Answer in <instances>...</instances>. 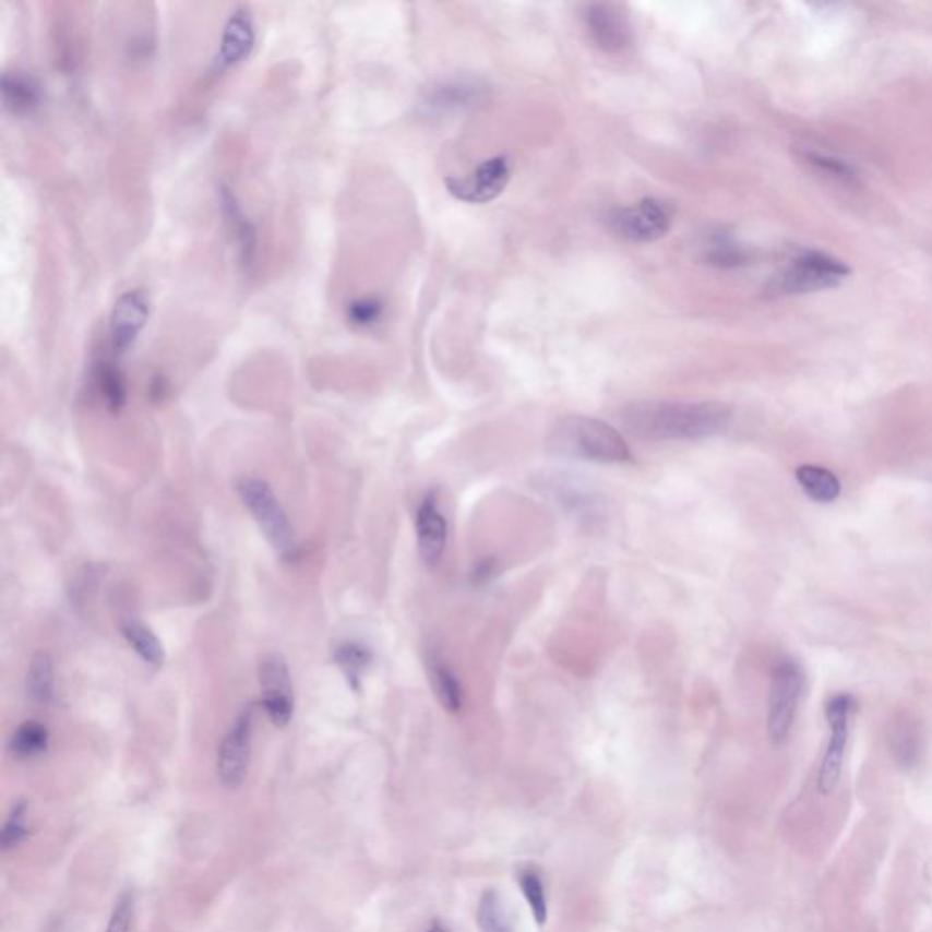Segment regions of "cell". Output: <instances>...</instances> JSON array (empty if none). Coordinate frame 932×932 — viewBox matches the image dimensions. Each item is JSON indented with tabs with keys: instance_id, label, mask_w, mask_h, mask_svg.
I'll return each instance as SVG.
<instances>
[{
	"instance_id": "cell-1",
	"label": "cell",
	"mask_w": 932,
	"mask_h": 932,
	"mask_svg": "<svg viewBox=\"0 0 932 932\" xmlns=\"http://www.w3.org/2000/svg\"><path fill=\"white\" fill-rule=\"evenodd\" d=\"M626 432L647 441H696L724 432L732 410L724 403L637 401L621 410Z\"/></svg>"
},
{
	"instance_id": "cell-2",
	"label": "cell",
	"mask_w": 932,
	"mask_h": 932,
	"mask_svg": "<svg viewBox=\"0 0 932 932\" xmlns=\"http://www.w3.org/2000/svg\"><path fill=\"white\" fill-rule=\"evenodd\" d=\"M549 450L571 459L620 465L632 461L625 438L609 422L587 416L561 419L549 435Z\"/></svg>"
},
{
	"instance_id": "cell-3",
	"label": "cell",
	"mask_w": 932,
	"mask_h": 932,
	"mask_svg": "<svg viewBox=\"0 0 932 932\" xmlns=\"http://www.w3.org/2000/svg\"><path fill=\"white\" fill-rule=\"evenodd\" d=\"M850 274L849 266L827 253L806 250L779 270L765 286L768 297L801 296L836 288Z\"/></svg>"
},
{
	"instance_id": "cell-4",
	"label": "cell",
	"mask_w": 932,
	"mask_h": 932,
	"mask_svg": "<svg viewBox=\"0 0 932 932\" xmlns=\"http://www.w3.org/2000/svg\"><path fill=\"white\" fill-rule=\"evenodd\" d=\"M237 492L270 547L283 558H288L296 550L294 530L272 487L264 479L244 478L237 483Z\"/></svg>"
},
{
	"instance_id": "cell-5",
	"label": "cell",
	"mask_w": 932,
	"mask_h": 932,
	"mask_svg": "<svg viewBox=\"0 0 932 932\" xmlns=\"http://www.w3.org/2000/svg\"><path fill=\"white\" fill-rule=\"evenodd\" d=\"M803 691V670L794 659H779L773 670L768 694L767 729L774 745H784L794 727Z\"/></svg>"
},
{
	"instance_id": "cell-6",
	"label": "cell",
	"mask_w": 932,
	"mask_h": 932,
	"mask_svg": "<svg viewBox=\"0 0 932 932\" xmlns=\"http://www.w3.org/2000/svg\"><path fill=\"white\" fill-rule=\"evenodd\" d=\"M855 697L849 694H836L827 702L825 716L828 724V741L823 752L816 781L820 794H831L841 778L845 751L849 741L850 716L855 713Z\"/></svg>"
},
{
	"instance_id": "cell-7",
	"label": "cell",
	"mask_w": 932,
	"mask_h": 932,
	"mask_svg": "<svg viewBox=\"0 0 932 932\" xmlns=\"http://www.w3.org/2000/svg\"><path fill=\"white\" fill-rule=\"evenodd\" d=\"M261 707L275 727H286L294 718L296 697L291 685L290 669L285 656L279 653L264 654L259 664Z\"/></svg>"
},
{
	"instance_id": "cell-8",
	"label": "cell",
	"mask_w": 932,
	"mask_h": 932,
	"mask_svg": "<svg viewBox=\"0 0 932 932\" xmlns=\"http://www.w3.org/2000/svg\"><path fill=\"white\" fill-rule=\"evenodd\" d=\"M610 230L632 242H654L667 236L672 226L669 206L656 199L618 208L609 215Z\"/></svg>"
},
{
	"instance_id": "cell-9",
	"label": "cell",
	"mask_w": 932,
	"mask_h": 932,
	"mask_svg": "<svg viewBox=\"0 0 932 932\" xmlns=\"http://www.w3.org/2000/svg\"><path fill=\"white\" fill-rule=\"evenodd\" d=\"M253 719H255V707L244 708L236 724L231 725L228 734L220 743L217 754V774L220 784L228 789H237L244 781L252 756Z\"/></svg>"
},
{
	"instance_id": "cell-10",
	"label": "cell",
	"mask_w": 932,
	"mask_h": 932,
	"mask_svg": "<svg viewBox=\"0 0 932 932\" xmlns=\"http://www.w3.org/2000/svg\"><path fill=\"white\" fill-rule=\"evenodd\" d=\"M511 181V165L505 157L485 160L465 177H450L446 188L463 203L485 204L500 198Z\"/></svg>"
},
{
	"instance_id": "cell-11",
	"label": "cell",
	"mask_w": 932,
	"mask_h": 932,
	"mask_svg": "<svg viewBox=\"0 0 932 932\" xmlns=\"http://www.w3.org/2000/svg\"><path fill=\"white\" fill-rule=\"evenodd\" d=\"M585 26L594 45L605 53L629 50L634 40L631 19L623 7L612 2H598L585 10Z\"/></svg>"
},
{
	"instance_id": "cell-12",
	"label": "cell",
	"mask_w": 932,
	"mask_h": 932,
	"mask_svg": "<svg viewBox=\"0 0 932 932\" xmlns=\"http://www.w3.org/2000/svg\"><path fill=\"white\" fill-rule=\"evenodd\" d=\"M449 519L441 509L439 492L430 490L416 512L417 549L428 566H435L443 560L444 550L449 545Z\"/></svg>"
},
{
	"instance_id": "cell-13",
	"label": "cell",
	"mask_w": 932,
	"mask_h": 932,
	"mask_svg": "<svg viewBox=\"0 0 932 932\" xmlns=\"http://www.w3.org/2000/svg\"><path fill=\"white\" fill-rule=\"evenodd\" d=\"M148 299L141 290H128L117 299L111 312V348L124 354L132 348L148 321Z\"/></svg>"
},
{
	"instance_id": "cell-14",
	"label": "cell",
	"mask_w": 932,
	"mask_h": 932,
	"mask_svg": "<svg viewBox=\"0 0 932 932\" xmlns=\"http://www.w3.org/2000/svg\"><path fill=\"white\" fill-rule=\"evenodd\" d=\"M255 43V28H253L252 15L244 8H239L231 13L230 21L226 23L220 48L215 57V70L225 72L228 68L236 67L244 61Z\"/></svg>"
},
{
	"instance_id": "cell-15",
	"label": "cell",
	"mask_w": 932,
	"mask_h": 932,
	"mask_svg": "<svg viewBox=\"0 0 932 932\" xmlns=\"http://www.w3.org/2000/svg\"><path fill=\"white\" fill-rule=\"evenodd\" d=\"M487 97V89L470 81H446L428 88L425 95V106L438 113L461 111L473 106L481 105Z\"/></svg>"
},
{
	"instance_id": "cell-16",
	"label": "cell",
	"mask_w": 932,
	"mask_h": 932,
	"mask_svg": "<svg viewBox=\"0 0 932 932\" xmlns=\"http://www.w3.org/2000/svg\"><path fill=\"white\" fill-rule=\"evenodd\" d=\"M428 680L432 683L433 694L441 707L450 714H457L465 705V691L455 670L439 653L428 656Z\"/></svg>"
},
{
	"instance_id": "cell-17",
	"label": "cell",
	"mask_w": 932,
	"mask_h": 932,
	"mask_svg": "<svg viewBox=\"0 0 932 932\" xmlns=\"http://www.w3.org/2000/svg\"><path fill=\"white\" fill-rule=\"evenodd\" d=\"M0 89H2L4 106L15 116L32 113L35 108H39L43 100L39 83L26 73H4Z\"/></svg>"
},
{
	"instance_id": "cell-18",
	"label": "cell",
	"mask_w": 932,
	"mask_h": 932,
	"mask_svg": "<svg viewBox=\"0 0 932 932\" xmlns=\"http://www.w3.org/2000/svg\"><path fill=\"white\" fill-rule=\"evenodd\" d=\"M549 490L555 495V500L560 501V505L569 509L572 514L585 516V519L598 516L601 509L598 495L593 494L574 479L555 478L552 483H549Z\"/></svg>"
},
{
	"instance_id": "cell-19",
	"label": "cell",
	"mask_w": 932,
	"mask_h": 932,
	"mask_svg": "<svg viewBox=\"0 0 932 932\" xmlns=\"http://www.w3.org/2000/svg\"><path fill=\"white\" fill-rule=\"evenodd\" d=\"M220 204H223V214H225L226 225L230 228V234L236 239V244L241 252L242 261L250 263L255 252V230L252 223L242 215L236 198L231 195L228 188L220 190Z\"/></svg>"
},
{
	"instance_id": "cell-20",
	"label": "cell",
	"mask_w": 932,
	"mask_h": 932,
	"mask_svg": "<svg viewBox=\"0 0 932 932\" xmlns=\"http://www.w3.org/2000/svg\"><path fill=\"white\" fill-rule=\"evenodd\" d=\"M796 479L801 490L816 503H833L841 492L839 479L834 473L816 465H803L796 470Z\"/></svg>"
},
{
	"instance_id": "cell-21",
	"label": "cell",
	"mask_w": 932,
	"mask_h": 932,
	"mask_svg": "<svg viewBox=\"0 0 932 932\" xmlns=\"http://www.w3.org/2000/svg\"><path fill=\"white\" fill-rule=\"evenodd\" d=\"M121 632L128 645L135 650L144 664L152 667H163L165 664V647L159 637L150 631L148 626L135 620H127L121 623Z\"/></svg>"
},
{
	"instance_id": "cell-22",
	"label": "cell",
	"mask_w": 932,
	"mask_h": 932,
	"mask_svg": "<svg viewBox=\"0 0 932 932\" xmlns=\"http://www.w3.org/2000/svg\"><path fill=\"white\" fill-rule=\"evenodd\" d=\"M95 386L108 410L113 414H119L127 405V379L113 362H99V367L95 368Z\"/></svg>"
},
{
	"instance_id": "cell-23",
	"label": "cell",
	"mask_w": 932,
	"mask_h": 932,
	"mask_svg": "<svg viewBox=\"0 0 932 932\" xmlns=\"http://www.w3.org/2000/svg\"><path fill=\"white\" fill-rule=\"evenodd\" d=\"M334 661L343 670L348 685L354 691H359L361 689L362 674L367 672L368 667L372 664V653H370V648L365 647L361 643L345 642L335 647Z\"/></svg>"
},
{
	"instance_id": "cell-24",
	"label": "cell",
	"mask_w": 932,
	"mask_h": 932,
	"mask_svg": "<svg viewBox=\"0 0 932 932\" xmlns=\"http://www.w3.org/2000/svg\"><path fill=\"white\" fill-rule=\"evenodd\" d=\"M53 659L46 650L35 654L28 667V694L37 705H50L53 700Z\"/></svg>"
},
{
	"instance_id": "cell-25",
	"label": "cell",
	"mask_w": 932,
	"mask_h": 932,
	"mask_svg": "<svg viewBox=\"0 0 932 932\" xmlns=\"http://www.w3.org/2000/svg\"><path fill=\"white\" fill-rule=\"evenodd\" d=\"M888 741H891L894 760L901 767H912L920 754V734L916 730V725L909 719H898L891 729Z\"/></svg>"
},
{
	"instance_id": "cell-26",
	"label": "cell",
	"mask_w": 932,
	"mask_h": 932,
	"mask_svg": "<svg viewBox=\"0 0 932 932\" xmlns=\"http://www.w3.org/2000/svg\"><path fill=\"white\" fill-rule=\"evenodd\" d=\"M50 732L45 725L26 721L21 725L12 738V751L17 757L40 756L48 749Z\"/></svg>"
},
{
	"instance_id": "cell-27",
	"label": "cell",
	"mask_w": 932,
	"mask_h": 932,
	"mask_svg": "<svg viewBox=\"0 0 932 932\" xmlns=\"http://www.w3.org/2000/svg\"><path fill=\"white\" fill-rule=\"evenodd\" d=\"M517 882H519V887H522L523 896L527 899L534 920L538 921L539 925H543L545 921H547V916H549V905H547V896H545L543 880H541L538 872L534 871L533 867H527V869H522V871L517 872Z\"/></svg>"
},
{
	"instance_id": "cell-28",
	"label": "cell",
	"mask_w": 932,
	"mask_h": 932,
	"mask_svg": "<svg viewBox=\"0 0 932 932\" xmlns=\"http://www.w3.org/2000/svg\"><path fill=\"white\" fill-rule=\"evenodd\" d=\"M478 925L481 932H512L500 894L495 891H487L479 899Z\"/></svg>"
},
{
	"instance_id": "cell-29",
	"label": "cell",
	"mask_w": 932,
	"mask_h": 932,
	"mask_svg": "<svg viewBox=\"0 0 932 932\" xmlns=\"http://www.w3.org/2000/svg\"><path fill=\"white\" fill-rule=\"evenodd\" d=\"M384 304L378 297H361L346 308V318L357 328H372L383 319Z\"/></svg>"
},
{
	"instance_id": "cell-30",
	"label": "cell",
	"mask_w": 932,
	"mask_h": 932,
	"mask_svg": "<svg viewBox=\"0 0 932 932\" xmlns=\"http://www.w3.org/2000/svg\"><path fill=\"white\" fill-rule=\"evenodd\" d=\"M28 836V825H26V805L19 803L13 809L12 814L8 817L2 828V849L10 850L17 847L24 838Z\"/></svg>"
},
{
	"instance_id": "cell-31",
	"label": "cell",
	"mask_w": 932,
	"mask_h": 932,
	"mask_svg": "<svg viewBox=\"0 0 932 932\" xmlns=\"http://www.w3.org/2000/svg\"><path fill=\"white\" fill-rule=\"evenodd\" d=\"M133 912H135V898H133L132 891H127L117 899L106 932H130Z\"/></svg>"
},
{
	"instance_id": "cell-32",
	"label": "cell",
	"mask_w": 932,
	"mask_h": 932,
	"mask_svg": "<svg viewBox=\"0 0 932 932\" xmlns=\"http://www.w3.org/2000/svg\"><path fill=\"white\" fill-rule=\"evenodd\" d=\"M708 259H710V263L716 264V266L734 268V266H741V264L745 263L746 255L745 252H741L740 248L734 247V244L721 241L716 242V244L710 248Z\"/></svg>"
},
{
	"instance_id": "cell-33",
	"label": "cell",
	"mask_w": 932,
	"mask_h": 932,
	"mask_svg": "<svg viewBox=\"0 0 932 932\" xmlns=\"http://www.w3.org/2000/svg\"><path fill=\"white\" fill-rule=\"evenodd\" d=\"M806 163H811L814 168H817L820 171H825L828 176L836 177V179H841V181H849L855 177V171L850 168L847 163L844 160L834 159V157H827V155L820 154H805Z\"/></svg>"
},
{
	"instance_id": "cell-34",
	"label": "cell",
	"mask_w": 932,
	"mask_h": 932,
	"mask_svg": "<svg viewBox=\"0 0 932 932\" xmlns=\"http://www.w3.org/2000/svg\"><path fill=\"white\" fill-rule=\"evenodd\" d=\"M498 571H500V565H498L495 558H492V555L483 558V560H479L474 565L473 572H470V582L476 587H483V585H489L498 576Z\"/></svg>"
},
{
	"instance_id": "cell-35",
	"label": "cell",
	"mask_w": 932,
	"mask_h": 932,
	"mask_svg": "<svg viewBox=\"0 0 932 932\" xmlns=\"http://www.w3.org/2000/svg\"><path fill=\"white\" fill-rule=\"evenodd\" d=\"M150 394H152V397H154L155 401L165 399L166 394H168V384H166V379L157 375V378L154 379L152 386H150Z\"/></svg>"
},
{
	"instance_id": "cell-36",
	"label": "cell",
	"mask_w": 932,
	"mask_h": 932,
	"mask_svg": "<svg viewBox=\"0 0 932 932\" xmlns=\"http://www.w3.org/2000/svg\"><path fill=\"white\" fill-rule=\"evenodd\" d=\"M425 932H446V929H444L441 923H433V925L428 927L427 931Z\"/></svg>"
}]
</instances>
